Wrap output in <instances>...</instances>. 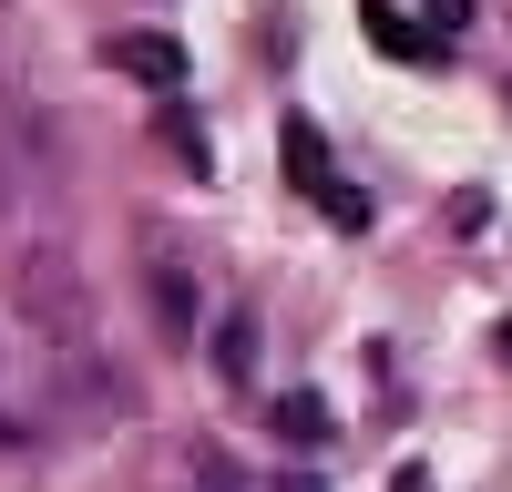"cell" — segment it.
<instances>
[{"mask_svg":"<svg viewBox=\"0 0 512 492\" xmlns=\"http://www.w3.org/2000/svg\"><path fill=\"white\" fill-rule=\"evenodd\" d=\"M420 11H431L441 31H461V21H472V0H420Z\"/></svg>","mask_w":512,"mask_h":492,"instance_id":"10","label":"cell"},{"mask_svg":"<svg viewBox=\"0 0 512 492\" xmlns=\"http://www.w3.org/2000/svg\"><path fill=\"white\" fill-rule=\"evenodd\" d=\"M113 72H134L144 93H185V82H195V62H185L175 31H113Z\"/></svg>","mask_w":512,"mask_h":492,"instance_id":"4","label":"cell"},{"mask_svg":"<svg viewBox=\"0 0 512 492\" xmlns=\"http://www.w3.org/2000/svg\"><path fill=\"white\" fill-rule=\"evenodd\" d=\"M144 308H154V328H164L175 349L205 339V287H195V267H185V246H175V236H154V246H144Z\"/></svg>","mask_w":512,"mask_h":492,"instance_id":"3","label":"cell"},{"mask_svg":"<svg viewBox=\"0 0 512 492\" xmlns=\"http://www.w3.org/2000/svg\"><path fill=\"white\" fill-rule=\"evenodd\" d=\"M277 154H287V185H297V195H318V216H328V226L369 236V216H379V205H369L359 185H338V164H328V134H318L308 113H287V123H277Z\"/></svg>","mask_w":512,"mask_h":492,"instance_id":"2","label":"cell"},{"mask_svg":"<svg viewBox=\"0 0 512 492\" xmlns=\"http://www.w3.org/2000/svg\"><path fill=\"white\" fill-rule=\"evenodd\" d=\"M256 369H267V318L236 298V308L216 318V380H226V390H256Z\"/></svg>","mask_w":512,"mask_h":492,"instance_id":"5","label":"cell"},{"mask_svg":"<svg viewBox=\"0 0 512 492\" xmlns=\"http://www.w3.org/2000/svg\"><path fill=\"white\" fill-rule=\"evenodd\" d=\"M267 421H277V441H297V451H328V431H338V421H328V400H318V390H287V400L267 410Z\"/></svg>","mask_w":512,"mask_h":492,"instance_id":"7","label":"cell"},{"mask_svg":"<svg viewBox=\"0 0 512 492\" xmlns=\"http://www.w3.org/2000/svg\"><path fill=\"white\" fill-rule=\"evenodd\" d=\"M502 359H512V318H502Z\"/></svg>","mask_w":512,"mask_h":492,"instance_id":"14","label":"cell"},{"mask_svg":"<svg viewBox=\"0 0 512 492\" xmlns=\"http://www.w3.org/2000/svg\"><path fill=\"white\" fill-rule=\"evenodd\" d=\"M277 492H328V482H318V472H287V482H277Z\"/></svg>","mask_w":512,"mask_h":492,"instance_id":"11","label":"cell"},{"mask_svg":"<svg viewBox=\"0 0 512 492\" xmlns=\"http://www.w3.org/2000/svg\"><path fill=\"white\" fill-rule=\"evenodd\" d=\"M154 144L175 154V175H216V134L195 123V103H185V93H164V103H154Z\"/></svg>","mask_w":512,"mask_h":492,"instance_id":"6","label":"cell"},{"mask_svg":"<svg viewBox=\"0 0 512 492\" xmlns=\"http://www.w3.org/2000/svg\"><path fill=\"white\" fill-rule=\"evenodd\" d=\"M21 308L41 318V349H52L62 380L103 369V349H93V287H82L72 246H41V257H21Z\"/></svg>","mask_w":512,"mask_h":492,"instance_id":"1","label":"cell"},{"mask_svg":"<svg viewBox=\"0 0 512 492\" xmlns=\"http://www.w3.org/2000/svg\"><path fill=\"white\" fill-rule=\"evenodd\" d=\"M359 21H369V41H379V52H400V62H420V52H431V41H420V31H410V21L390 11V0H369Z\"/></svg>","mask_w":512,"mask_h":492,"instance_id":"8","label":"cell"},{"mask_svg":"<svg viewBox=\"0 0 512 492\" xmlns=\"http://www.w3.org/2000/svg\"><path fill=\"white\" fill-rule=\"evenodd\" d=\"M11 441H21V421H11V410H0V451H11Z\"/></svg>","mask_w":512,"mask_h":492,"instance_id":"13","label":"cell"},{"mask_svg":"<svg viewBox=\"0 0 512 492\" xmlns=\"http://www.w3.org/2000/svg\"><path fill=\"white\" fill-rule=\"evenodd\" d=\"M195 492H246V472L226 462V451H205V462H195Z\"/></svg>","mask_w":512,"mask_h":492,"instance_id":"9","label":"cell"},{"mask_svg":"<svg viewBox=\"0 0 512 492\" xmlns=\"http://www.w3.org/2000/svg\"><path fill=\"white\" fill-rule=\"evenodd\" d=\"M11 205H21V195H11V175H0V226H11Z\"/></svg>","mask_w":512,"mask_h":492,"instance_id":"12","label":"cell"}]
</instances>
